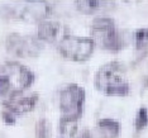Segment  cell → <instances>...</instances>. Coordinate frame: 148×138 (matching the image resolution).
<instances>
[{
    "label": "cell",
    "instance_id": "6da1fadb",
    "mask_svg": "<svg viewBox=\"0 0 148 138\" xmlns=\"http://www.w3.org/2000/svg\"><path fill=\"white\" fill-rule=\"evenodd\" d=\"M96 89L108 95H127L129 93V84L125 79V70L123 65L118 61L109 62L95 75L94 80Z\"/></svg>",
    "mask_w": 148,
    "mask_h": 138
},
{
    "label": "cell",
    "instance_id": "7a4b0ae2",
    "mask_svg": "<svg viewBox=\"0 0 148 138\" xmlns=\"http://www.w3.org/2000/svg\"><path fill=\"white\" fill-rule=\"evenodd\" d=\"M91 39L95 45L113 52H118L123 47V39L116 31L115 23L106 16H100L92 22Z\"/></svg>",
    "mask_w": 148,
    "mask_h": 138
},
{
    "label": "cell",
    "instance_id": "3957f363",
    "mask_svg": "<svg viewBox=\"0 0 148 138\" xmlns=\"http://www.w3.org/2000/svg\"><path fill=\"white\" fill-rule=\"evenodd\" d=\"M37 100H38L37 94L22 95V91L12 93L3 104L4 109L1 112V117L4 119V122L6 124H14L16 117L31 112L34 108Z\"/></svg>",
    "mask_w": 148,
    "mask_h": 138
},
{
    "label": "cell",
    "instance_id": "277c9868",
    "mask_svg": "<svg viewBox=\"0 0 148 138\" xmlns=\"http://www.w3.org/2000/svg\"><path fill=\"white\" fill-rule=\"evenodd\" d=\"M85 104V90L77 84H70L60 94V109L63 117L77 118L82 114Z\"/></svg>",
    "mask_w": 148,
    "mask_h": 138
},
{
    "label": "cell",
    "instance_id": "5b68a950",
    "mask_svg": "<svg viewBox=\"0 0 148 138\" xmlns=\"http://www.w3.org/2000/svg\"><path fill=\"white\" fill-rule=\"evenodd\" d=\"M95 43L91 38L69 36L58 45V49L63 57L72 61H85L92 55Z\"/></svg>",
    "mask_w": 148,
    "mask_h": 138
},
{
    "label": "cell",
    "instance_id": "8992f818",
    "mask_svg": "<svg viewBox=\"0 0 148 138\" xmlns=\"http://www.w3.org/2000/svg\"><path fill=\"white\" fill-rule=\"evenodd\" d=\"M6 48L18 57H36L42 52L43 43L38 37L13 33L6 38Z\"/></svg>",
    "mask_w": 148,
    "mask_h": 138
},
{
    "label": "cell",
    "instance_id": "52a82bcc",
    "mask_svg": "<svg viewBox=\"0 0 148 138\" xmlns=\"http://www.w3.org/2000/svg\"><path fill=\"white\" fill-rule=\"evenodd\" d=\"M1 75L6 76L12 84L13 93L22 91L34 81V75L21 63L6 62L1 66Z\"/></svg>",
    "mask_w": 148,
    "mask_h": 138
},
{
    "label": "cell",
    "instance_id": "ba28073f",
    "mask_svg": "<svg viewBox=\"0 0 148 138\" xmlns=\"http://www.w3.org/2000/svg\"><path fill=\"white\" fill-rule=\"evenodd\" d=\"M52 8L49 4L42 1H33L25 3L18 12H14L13 15L16 18L23 19L25 22H43L49 15Z\"/></svg>",
    "mask_w": 148,
    "mask_h": 138
},
{
    "label": "cell",
    "instance_id": "9c48e42d",
    "mask_svg": "<svg viewBox=\"0 0 148 138\" xmlns=\"http://www.w3.org/2000/svg\"><path fill=\"white\" fill-rule=\"evenodd\" d=\"M67 36L65 25L55 21H43L38 25V38L42 42L61 43Z\"/></svg>",
    "mask_w": 148,
    "mask_h": 138
},
{
    "label": "cell",
    "instance_id": "30bf717a",
    "mask_svg": "<svg viewBox=\"0 0 148 138\" xmlns=\"http://www.w3.org/2000/svg\"><path fill=\"white\" fill-rule=\"evenodd\" d=\"M97 129L104 138H116L120 133V124L114 119L104 118L97 122Z\"/></svg>",
    "mask_w": 148,
    "mask_h": 138
},
{
    "label": "cell",
    "instance_id": "8fae6325",
    "mask_svg": "<svg viewBox=\"0 0 148 138\" xmlns=\"http://www.w3.org/2000/svg\"><path fill=\"white\" fill-rule=\"evenodd\" d=\"M77 130V118L62 117L60 119V132L62 138H70L75 136Z\"/></svg>",
    "mask_w": 148,
    "mask_h": 138
},
{
    "label": "cell",
    "instance_id": "7c38bea8",
    "mask_svg": "<svg viewBox=\"0 0 148 138\" xmlns=\"http://www.w3.org/2000/svg\"><path fill=\"white\" fill-rule=\"evenodd\" d=\"M76 8L80 12L85 13V14H92L96 10L104 8V1H90V0H84V1H75Z\"/></svg>",
    "mask_w": 148,
    "mask_h": 138
},
{
    "label": "cell",
    "instance_id": "4fadbf2b",
    "mask_svg": "<svg viewBox=\"0 0 148 138\" xmlns=\"http://www.w3.org/2000/svg\"><path fill=\"white\" fill-rule=\"evenodd\" d=\"M136 46L138 49H147L148 48V29L140 28L136 32Z\"/></svg>",
    "mask_w": 148,
    "mask_h": 138
},
{
    "label": "cell",
    "instance_id": "5bb4252c",
    "mask_svg": "<svg viewBox=\"0 0 148 138\" xmlns=\"http://www.w3.org/2000/svg\"><path fill=\"white\" fill-rule=\"evenodd\" d=\"M37 138H51V126L46 119L37 123Z\"/></svg>",
    "mask_w": 148,
    "mask_h": 138
},
{
    "label": "cell",
    "instance_id": "9a60e30c",
    "mask_svg": "<svg viewBox=\"0 0 148 138\" xmlns=\"http://www.w3.org/2000/svg\"><path fill=\"white\" fill-rule=\"evenodd\" d=\"M134 124H136L137 130H140V129H143V128H146V126L148 124V112L146 108H140V109L138 110Z\"/></svg>",
    "mask_w": 148,
    "mask_h": 138
},
{
    "label": "cell",
    "instance_id": "2e32d148",
    "mask_svg": "<svg viewBox=\"0 0 148 138\" xmlns=\"http://www.w3.org/2000/svg\"><path fill=\"white\" fill-rule=\"evenodd\" d=\"M10 90H13V87H12V84L9 81V79L0 73V97L5 96Z\"/></svg>",
    "mask_w": 148,
    "mask_h": 138
},
{
    "label": "cell",
    "instance_id": "e0dca14e",
    "mask_svg": "<svg viewBox=\"0 0 148 138\" xmlns=\"http://www.w3.org/2000/svg\"><path fill=\"white\" fill-rule=\"evenodd\" d=\"M79 138H92V137H91V134H90L89 130H85V132H82L81 134H80Z\"/></svg>",
    "mask_w": 148,
    "mask_h": 138
},
{
    "label": "cell",
    "instance_id": "ac0fdd59",
    "mask_svg": "<svg viewBox=\"0 0 148 138\" xmlns=\"http://www.w3.org/2000/svg\"><path fill=\"white\" fill-rule=\"evenodd\" d=\"M144 84H146V86L148 87V77H147V79H146V80H144Z\"/></svg>",
    "mask_w": 148,
    "mask_h": 138
},
{
    "label": "cell",
    "instance_id": "d6986e66",
    "mask_svg": "<svg viewBox=\"0 0 148 138\" xmlns=\"http://www.w3.org/2000/svg\"><path fill=\"white\" fill-rule=\"evenodd\" d=\"M60 138H62V137H60Z\"/></svg>",
    "mask_w": 148,
    "mask_h": 138
}]
</instances>
